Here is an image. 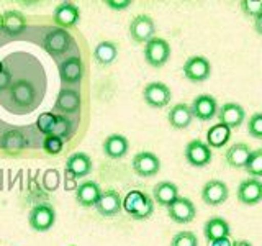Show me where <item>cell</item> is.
Returning a JSON list of instances; mask_svg holds the SVG:
<instances>
[{
    "label": "cell",
    "mask_w": 262,
    "mask_h": 246,
    "mask_svg": "<svg viewBox=\"0 0 262 246\" xmlns=\"http://www.w3.org/2000/svg\"><path fill=\"white\" fill-rule=\"evenodd\" d=\"M90 171H92V159L85 153H74L66 161V172H69L74 179L85 177L90 174Z\"/></svg>",
    "instance_id": "17"
},
{
    "label": "cell",
    "mask_w": 262,
    "mask_h": 246,
    "mask_svg": "<svg viewBox=\"0 0 262 246\" xmlns=\"http://www.w3.org/2000/svg\"><path fill=\"white\" fill-rule=\"evenodd\" d=\"M239 7L241 12L251 18H257L259 15H262V0H241Z\"/></svg>",
    "instance_id": "34"
},
{
    "label": "cell",
    "mask_w": 262,
    "mask_h": 246,
    "mask_svg": "<svg viewBox=\"0 0 262 246\" xmlns=\"http://www.w3.org/2000/svg\"><path fill=\"white\" fill-rule=\"evenodd\" d=\"M28 221H30V227L33 230H36V232H48V230L53 228L54 221H56L54 209L48 203L35 205L30 212Z\"/></svg>",
    "instance_id": "7"
},
{
    "label": "cell",
    "mask_w": 262,
    "mask_h": 246,
    "mask_svg": "<svg viewBox=\"0 0 262 246\" xmlns=\"http://www.w3.org/2000/svg\"><path fill=\"white\" fill-rule=\"evenodd\" d=\"M123 210L135 220H146L154 212V200L141 191H129L123 199Z\"/></svg>",
    "instance_id": "1"
},
{
    "label": "cell",
    "mask_w": 262,
    "mask_h": 246,
    "mask_svg": "<svg viewBox=\"0 0 262 246\" xmlns=\"http://www.w3.org/2000/svg\"><path fill=\"white\" fill-rule=\"evenodd\" d=\"M8 84H10V74H8L7 71H4L2 74H0V89L7 87Z\"/></svg>",
    "instance_id": "40"
},
{
    "label": "cell",
    "mask_w": 262,
    "mask_h": 246,
    "mask_svg": "<svg viewBox=\"0 0 262 246\" xmlns=\"http://www.w3.org/2000/svg\"><path fill=\"white\" fill-rule=\"evenodd\" d=\"M27 28V18L18 10H8L2 15V30L7 35H18Z\"/></svg>",
    "instance_id": "25"
},
{
    "label": "cell",
    "mask_w": 262,
    "mask_h": 246,
    "mask_svg": "<svg viewBox=\"0 0 262 246\" xmlns=\"http://www.w3.org/2000/svg\"><path fill=\"white\" fill-rule=\"evenodd\" d=\"M69 120L62 117V115H57L56 117V128L53 131V136H57V138H64V136H68L69 133Z\"/></svg>",
    "instance_id": "37"
},
{
    "label": "cell",
    "mask_w": 262,
    "mask_h": 246,
    "mask_svg": "<svg viewBox=\"0 0 262 246\" xmlns=\"http://www.w3.org/2000/svg\"><path fill=\"white\" fill-rule=\"evenodd\" d=\"M179 187L170 180H161L152 189V200L162 207H170L179 199Z\"/></svg>",
    "instance_id": "16"
},
{
    "label": "cell",
    "mask_w": 262,
    "mask_h": 246,
    "mask_svg": "<svg viewBox=\"0 0 262 246\" xmlns=\"http://www.w3.org/2000/svg\"><path fill=\"white\" fill-rule=\"evenodd\" d=\"M218 123L225 125L228 128H237L244 123L246 112L244 109L236 102H226L218 109Z\"/></svg>",
    "instance_id": "12"
},
{
    "label": "cell",
    "mask_w": 262,
    "mask_h": 246,
    "mask_svg": "<svg viewBox=\"0 0 262 246\" xmlns=\"http://www.w3.org/2000/svg\"><path fill=\"white\" fill-rule=\"evenodd\" d=\"M43 146H45V151L48 154H59L61 150H62V139L57 138V136L49 135V136L45 138Z\"/></svg>",
    "instance_id": "36"
},
{
    "label": "cell",
    "mask_w": 262,
    "mask_h": 246,
    "mask_svg": "<svg viewBox=\"0 0 262 246\" xmlns=\"http://www.w3.org/2000/svg\"><path fill=\"white\" fill-rule=\"evenodd\" d=\"M229 138H231V128H228L225 125H213L208 131H207V143L210 148H223L228 145Z\"/></svg>",
    "instance_id": "27"
},
{
    "label": "cell",
    "mask_w": 262,
    "mask_h": 246,
    "mask_svg": "<svg viewBox=\"0 0 262 246\" xmlns=\"http://www.w3.org/2000/svg\"><path fill=\"white\" fill-rule=\"evenodd\" d=\"M12 98L18 107H27L35 98V90H33L31 84L25 80L15 82L12 86Z\"/></svg>",
    "instance_id": "28"
},
{
    "label": "cell",
    "mask_w": 262,
    "mask_h": 246,
    "mask_svg": "<svg viewBox=\"0 0 262 246\" xmlns=\"http://www.w3.org/2000/svg\"><path fill=\"white\" fill-rule=\"evenodd\" d=\"M56 107L66 113H76L80 109V95L74 89H62L57 95Z\"/></svg>",
    "instance_id": "26"
},
{
    "label": "cell",
    "mask_w": 262,
    "mask_h": 246,
    "mask_svg": "<svg viewBox=\"0 0 262 246\" xmlns=\"http://www.w3.org/2000/svg\"><path fill=\"white\" fill-rule=\"evenodd\" d=\"M203 235L207 238V241L211 243L220 238H228L231 235V227L229 223L221 217H211L205 221L203 225Z\"/></svg>",
    "instance_id": "18"
},
{
    "label": "cell",
    "mask_w": 262,
    "mask_h": 246,
    "mask_svg": "<svg viewBox=\"0 0 262 246\" xmlns=\"http://www.w3.org/2000/svg\"><path fill=\"white\" fill-rule=\"evenodd\" d=\"M234 241H231V238H220V240H215V241H211L208 243V246H233Z\"/></svg>",
    "instance_id": "39"
},
{
    "label": "cell",
    "mask_w": 262,
    "mask_h": 246,
    "mask_svg": "<svg viewBox=\"0 0 262 246\" xmlns=\"http://www.w3.org/2000/svg\"><path fill=\"white\" fill-rule=\"evenodd\" d=\"M117 54H118L117 45L112 43V41H102V43H98L95 46V51H94L95 61L102 66L112 64L115 59H117Z\"/></svg>",
    "instance_id": "29"
},
{
    "label": "cell",
    "mask_w": 262,
    "mask_h": 246,
    "mask_svg": "<svg viewBox=\"0 0 262 246\" xmlns=\"http://www.w3.org/2000/svg\"><path fill=\"white\" fill-rule=\"evenodd\" d=\"M56 117L57 115L54 113H41L36 120V128L46 136L53 135V131L56 128Z\"/></svg>",
    "instance_id": "32"
},
{
    "label": "cell",
    "mask_w": 262,
    "mask_h": 246,
    "mask_svg": "<svg viewBox=\"0 0 262 246\" xmlns=\"http://www.w3.org/2000/svg\"><path fill=\"white\" fill-rule=\"evenodd\" d=\"M133 171L139 177H154L161 171V161L151 151H139L133 158Z\"/></svg>",
    "instance_id": "10"
},
{
    "label": "cell",
    "mask_w": 262,
    "mask_h": 246,
    "mask_svg": "<svg viewBox=\"0 0 262 246\" xmlns=\"http://www.w3.org/2000/svg\"><path fill=\"white\" fill-rule=\"evenodd\" d=\"M218 102L216 98L210 94H200L193 98V102L190 105V110L193 118L200 121H210L218 115Z\"/></svg>",
    "instance_id": "5"
},
{
    "label": "cell",
    "mask_w": 262,
    "mask_h": 246,
    "mask_svg": "<svg viewBox=\"0 0 262 246\" xmlns=\"http://www.w3.org/2000/svg\"><path fill=\"white\" fill-rule=\"evenodd\" d=\"M129 150L128 139L123 135H110L103 141V153L112 159H121Z\"/></svg>",
    "instance_id": "24"
},
{
    "label": "cell",
    "mask_w": 262,
    "mask_h": 246,
    "mask_svg": "<svg viewBox=\"0 0 262 246\" xmlns=\"http://www.w3.org/2000/svg\"><path fill=\"white\" fill-rule=\"evenodd\" d=\"M156 25L149 15H138L129 23V36L135 43H147L154 38Z\"/></svg>",
    "instance_id": "6"
},
{
    "label": "cell",
    "mask_w": 262,
    "mask_h": 246,
    "mask_svg": "<svg viewBox=\"0 0 262 246\" xmlns=\"http://www.w3.org/2000/svg\"><path fill=\"white\" fill-rule=\"evenodd\" d=\"M233 246H252V243H249L248 240H237L233 243Z\"/></svg>",
    "instance_id": "42"
},
{
    "label": "cell",
    "mask_w": 262,
    "mask_h": 246,
    "mask_svg": "<svg viewBox=\"0 0 262 246\" xmlns=\"http://www.w3.org/2000/svg\"><path fill=\"white\" fill-rule=\"evenodd\" d=\"M97 212L103 217H115L123 209V200L117 191H103L100 199L95 203Z\"/></svg>",
    "instance_id": "15"
},
{
    "label": "cell",
    "mask_w": 262,
    "mask_h": 246,
    "mask_svg": "<svg viewBox=\"0 0 262 246\" xmlns=\"http://www.w3.org/2000/svg\"><path fill=\"white\" fill-rule=\"evenodd\" d=\"M0 30H2V15H0Z\"/></svg>",
    "instance_id": "44"
},
{
    "label": "cell",
    "mask_w": 262,
    "mask_h": 246,
    "mask_svg": "<svg viewBox=\"0 0 262 246\" xmlns=\"http://www.w3.org/2000/svg\"><path fill=\"white\" fill-rule=\"evenodd\" d=\"M169 125L176 130H185L188 125H192L193 115L190 110V105L187 104H177L174 105L167 113Z\"/></svg>",
    "instance_id": "21"
},
{
    "label": "cell",
    "mask_w": 262,
    "mask_h": 246,
    "mask_svg": "<svg viewBox=\"0 0 262 246\" xmlns=\"http://www.w3.org/2000/svg\"><path fill=\"white\" fill-rule=\"evenodd\" d=\"M248 133L252 138L262 139V112L251 115V118L248 120Z\"/></svg>",
    "instance_id": "35"
},
{
    "label": "cell",
    "mask_w": 262,
    "mask_h": 246,
    "mask_svg": "<svg viewBox=\"0 0 262 246\" xmlns=\"http://www.w3.org/2000/svg\"><path fill=\"white\" fill-rule=\"evenodd\" d=\"M184 76L193 84H202L211 74V64L205 56H192L184 63Z\"/></svg>",
    "instance_id": "3"
},
{
    "label": "cell",
    "mask_w": 262,
    "mask_h": 246,
    "mask_svg": "<svg viewBox=\"0 0 262 246\" xmlns=\"http://www.w3.org/2000/svg\"><path fill=\"white\" fill-rule=\"evenodd\" d=\"M144 102L152 109H164L172 98L170 89L164 82H151L143 90Z\"/></svg>",
    "instance_id": "8"
},
{
    "label": "cell",
    "mask_w": 262,
    "mask_h": 246,
    "mask_svg": "<svg viewBox=\"0 0 262 246\" xmlns=\"http://www.w3.org/2000/svg\"><path fill=\"white\" fill-rule=\"evenodd\" d=\"M43 46L46 51L51 53L53 56H59L71 48V36H69V33L62 28L51 30L45 36Z\"/></svg>",
    "instance_id": "14"
},
{
    "label": "cell",
    "mask_w": 262,
    "mask_h": 246,
    "mask_svg": "<svg viewBox=\"0 0 262 246\" xmlns=\"http://www.w3.org/2000/svg\"><path fill=\"white\" fill-rule=\"evenodd\" d=\"M170 57V45L164 38L154 36L144 46V59L152 68H162Z\"/></svg>",
    "instance_id": "2"
},
{
    "label": "cell",
    "mask_w": 262,
    "mask_h": 246,
    "mask_svg": "<svg viewBox=\"0 0 262 246\" xmlns=\"http://www.w3.org/2000/svg\"><path fill=\"white\" fill-rule=\"evenodd\" d=\"M237 200L244 205H256L262 200V180L256 177H248L237 186Z\"/></svg>",
    "instance_id": "11"
},
{
    "label": "cell",
    "mask_w": 262,
    "mask_h": 246,
    "mask_svg": "<svg viewBox=\"0 0 262 246\" xmlns=\"http://www.w3.org/2000/svg\"><path fill=\"white\" fill-rule=\"evenodd\" d=\"M254 30L259 36H262V15H259L257 18H254Z\"/></svg>",
    "instance_id": "41"
},
{
    "label": "cell",
    "mask_w": 262,
    "mask_h": 246,
    "mask_svg": "<svg viewBox=\"0 0 262 246\" xmlns=\"http://www.w3.org/2000/svg\"><path fill=\"white\" fill-rule=\"evenodd\" d=\"M102 189L94 180H85L82 182L77 191H76V199L82 205V207H95V203L98 202L102 195Z\"/></svg>",
    "instance_id": "20"
},
{
    "label": "cell",
    "mask_w": 262,
    "mask_h": 246,
    "mask_svg": "<svg viewBox=\"0 0 262 246\" xmlns=\"http://www.w3.org/2000/svg\"><path fill=\"white\" fill-rule=\"evenodd\" d=\"M170 246H199V238H196V235L193 232H187V230H184V232H179L174 235V238H172V241H170Z\"/></svg>",
    "instance_id": "33"
},
{
    "label": "cell",
    "mask_w": 262,
    "mask_h": 246,
    "mask_svg": "<svg viewBox=\"0 0 262 246\" xmlns=\"http://www.w3.org/2000/svg\"><path fill=\"white\" fill-rule=\"evenodd\" d=\"M82 74H84V66L79 57H69L59 66V76L66 84H77L82 79Z\"/></svg>",
    "instance_id": "22"
},
{
    "label": "cell",
    "mask_w": 262,
    "mask_h": 246,
    "mask_svg": "<svg viewBox=\"0 0 262 246\" xmlns=\"http://www.w3.org/2000/svg\"><path fill=\"white\" fill-rule=\"evenodd\" d=\"M167 213L172 221H176L179 225L190 223L196 215V209L190 199L187 197H179V199L167 209Z\"/></svg>",
    "instance_id": "13"
},
{
    "label": "cell",
    "mask_w": 262,
    "mask_h": 246,
    "mask_svg": "<svg viewBox=\"0 0 262 246\" xmlns=\"http://www.w3.org/2000/svg\"><path fill=\"white\" fill-rule=\"evenodd\" d=\"M105 4L113 8V10H125V8L131 5V0H106Z\"/></svg>",
    "instance_id": "38"
},
{
    "label": "cell",
    "mask_w": 262,
    "mask_h": 246,
    "mask_svg": "<svg viewBox=\"0 0 262 246\" xmlns=\"http://www.w3.org/2000/svg\"><path fill=\"white\" fill-rule=\"evenodd\" d=\"M4 72V64H2V61H0V74Z\"/></svg>",
    "instance_id": "43"
},
{
    "label": "cell",
    "mask_w": 262,
    "mask_h": 246,
    "mask_svg": "<svg viewBox=\"0 0 262 246\" xmlns=\"http://www.w3.org/2000/svg\"><path fill=\"white\" fill-rule=\"evenodd\" d=\"M27 141H25V136L20 133L18 130H12L7 131V133L2 136V148L8 153H20Z\"/></svg>",
    "instance_id": "30"
},
{
    "label": "cell",
    "mask_w": 262,
    "mask_h": 246,
    "mask_svg": "<svg viewBox=\"0 0 262 246\" xmlns=\"http://www.w3.org/2000/svg\"><path fill=\"white\" fill-rule=\"evenodd\" d=\"M53 18H54V23L59 25V27L71 28V27H74V25L79 22L80 13H79V8L74 4L64 2V4L56 7V10L53 13Z\"/></svg>",
    "instance_id": "19"
},
{
    "label": "cell",
    "mask_w": 262,
    "mask_h": 246,
    "mask_svg": "<svg viewBox=\"0 0 262 246\" xmlns=\"http://www.w3.org/2000/svg\"><path fill=\"white\" fill-rule=\"evenodd\" d=\"M185 159L188 164H192L193 168H205L208 166L211 162V158H213V151L211 148L202 141V139H192V141H188L187 146H185Z\"/></svg>",
    "instance_id": "4"
},
{
    "label": "cell",
    "mask_w": 262,
    "mask_h": 246,
    "mask_svg": "<svg viewBox=\"0 0 262 246\" xmlns=\"http://www.w3.org/2000/svg\"><path fill=\"white\" fill-rule=\"evenodd\" d=\"M229 197V189L226 182L220 179H211L207 184L202 187V200L211 205V207H218V205H223Z\"/></svg>",
    "instance_id": "9"
},
{
    "label": "cell",
    "mask_w": 262,
    "mask_h": 246,
    "mask_svg": "<svg viewBox=\"0 0 262 246\" xmlns=\"http://www.w3.org/2000/svg\"><path fill=\"white\" fill-rule=\"evenodd\" d=\"M251 148L246 145V143H234L231 145L226 150L225 153V159L226 162L229 164L231 168H246V164H248V159L251 156Z\"/></svg>",
    "instance_id": "23"
},
{
    "label": "cell",
    "mask_w": 262,
    "mask_h": 246,
    "mask_svg": "<svg viewBox=\"0 0 262 246\" xmlns=\"http://www.w3.org/2000/svg\"><path fill=\"white\" fill-rule=\"evenodd\" d=\"M244 169L251 177H256V179L262 177V148L251 153Z\"/></svg>",
    "instance_id": "31"
}]
</instances>
